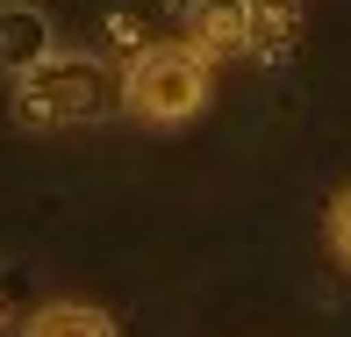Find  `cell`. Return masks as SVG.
Segmentation results:
<instances>
[{"mask_svg": "<svg viewBox=\"0 0 351 337\" xmlns=\"http://www.w3.org/2000/svg\"><path fill=\"white\" fill-rule=\"evenodd\" d=\"M186 43L201 58H251V0H194L186 14Z\"/></svg>", "mask_w": 351, "mask_h": 337, "instance_id": "cell-3", "label": "cell"}, {"mask_svg": "<svg viewBox=\"0 0 351 337\" xmlns=\"http://www.w3.org/2000/svg\"><path fill=\"white\" fill-rule=\"evenodd\" d=\"M0 316H8V309H0Z\"/></svg>", "mask_w": 351, "mask_h": 337, "instance_id": "cell-8", "label": "cell"}, {"mask_svg": "<svg viewBox=\"0 0 351 337\" xmlns=\"http://www.w3.org/2000/svg\"><path fill=\"white\" fill-rule=\"evenodd\" d=\"M115 72L86 51H51L36 72L14 79V115L22 130H72V122H93L108 101H115Z\"/></svg>", "mask_w": 351, "mask_h": 337, "instance_id": "cell-2", "label": "cell"}, {"mask_svg": "<svg viewBox=\"0 0 351 337\" xmlns=\"http://www.w3.org/2000/svg\"><path fill=\"white\" fill-rule=\"evenodd\" d=\"M22 337H115V316L93 301H43L22 323Z\"/></svg>", "mask_w": 351, "mask_h": 337, "instance_id": "cell-5", "label": "cell"}, {"mask_svg": "<svg viewBox=\"0 0 351 337\" xmlns=\"http://www.w3.org/2000/svg\"><path fill=\"white\" fill-rule=\"evenodd\" d=\"M330 244H337V259L351 266V187L330 201Z\"/></svg>", "mask_w": 351, "mask_h": 337, "instance_id": "cell-7", "label": "cell"}, {"mask_svg": "<svg viewBox=\"0 0 351 337\" xmlns=\"http://www.w3.org/2000/svg\"><path fill=\"white\" fill-rule=\"evenodd\" d=\"M301 29V8L294 0H251V58H280Z\"/></svg>", "mask_w": 351, "mask_h": 337, "instance_id": "cell-6", "label": "cell"}, {"mask_svg": "<svg viewBox=\"0 0 351 337\" xmlns=\"http://www.w3.org/2000/svg\"><path fill=\"white\" fill-rule=\"evenodd\" d=\"M215 93V65L194 51V43H151V51L130 58L122 72V108L151 130H172V122H194Z\"/></svg>", "mask_w": 351, "mask_h": 337, "instance_id": "cell-1", "label": "cell"}, {"mask_svg": "<svg viewBox=\"0 0 351 337\" xmlns=\"http://www.w3.org/2000/svg\"><path fill=\"white\" fill-rule=\"evenodd\" d=\"M58 51V36H51V14L43 8H29V0H0V72H36L43 58Z\"/></svg>", "mask_w": 351, "mask_h": 337, "instance_id": "cell-4", "label": "cell"}]
</instances>
